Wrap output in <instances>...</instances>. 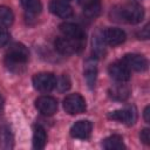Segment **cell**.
Here are the masks:
<instances>
[{"instance_id":"cell-1","label":"cell","mask_w":150,"mask_h":150,"mask_svg":"<svg viewBox=\"0 0 150 150\" xmlns=\"http://www.w3.org/2000/svg\"><path fill=\"white\" fill-rule=\"evenodd\" d=\"M111 18L120 22L138 23L144 18V8L137 2H128L111 11ZM111 19V20H112Z\"/></svg>"},{"instance_id":"cell-2","label":"cell","mask_w":150,"mask_h":150,"mask_svg":"<svg viewBox=\"0 0 150 150\" xmlns=\"http://www.w3.org/2000/svg\"><path fill=\"white\" fill-rule=\"evenodd\" d=\"M28 49L22 43H13L5 56V63L12 71H20L28 61Z\"/></svg>"},{"instance_id":"cell-3","label":"cell","mask_w":150,"mask_h":150,"mask_svg":"<svg viewBox=\"0 0 150 150\" xmlns=\"http://www.w3.org/2000/svg\"><path fill=\"white\" fill-rule=\"evenodd\" d=\"M55 48L60 54L63 55H70L74 53L80 52L83 48L84 41L82 40H74V39H69L66 36L62 38H57L55 40Z\"/></svg>"},{"instance_id":"cell-4","label":"cell","mask_w":150,"mask_h":150,"mask_svg":"<svg viewBox=\"0 0 150 150\" xmlns=\"http://www.w3.org/2000/svg\"><path fill=\"white\" fill-rule=\"evenodd\" d=\"M33 86L36 90L49 93L56 88V77L52 73H39L33 76Z\"/></svg>"},{"instance_id":"cell-5","label":"cell","mask_w":150,"mask_h":150,"mask_svg":"<svg viewBox=\"0 0 150 150\" xmlns=\"http://www.w3.org/2000/svg\"><path fill=\"white\" fill-rule=\"evenodd\" d=\"M63 109L69 115L82 114L86 110V101L80 94H69L63 100Z\"/></svg>"},{"instance_id":"cell-6","label":"cell","mask_w":150,"mask_h":150,"mask_svg":"<svg viewBox=\"0 0 150 150\" xmlns=\"http://www.w3.org/2000/svg\"><path fill=\"white\" fill-rule=\"evenodd\" d=\"M109 118L118 121V122L124 123L127 125H131L137 120V112H136V109L134 107H128V108L118 109V110H115V111L110 112Z\"/></svg>"},{"instance_id":"cell-7","label":"cell","mask_w":150,"mask_h":150,"mask_svg":"<svg viewBox=\"0 0 150 150\" xmlns=\"http://www.w3.org/2000/svg\"><path fill=\"white\" fill-rule=\"evenodd\" d=\"M122 62L129 69H132L135 71H144L148 68V60L141 54H125L122 59Z\"/></svg>"},{"instance_id":"cell-8","label":"cell","mask_w":150,"mask_h":150,"mask_svg":"<svg viewBox=\"0 0 150 150\" xmlns=\"http://www.w3.org/2000/svg\"><path fill=\"white\" fill-rule=\"evenodd\" d=\"M35 107L42 115L50 116V115H54L57 110V101L52 96L43 95L36 98Z\"/></svg>"},{"instance_id":"cell-9","label":"cell","mask_w":150,"mask_h":150,"mask_svg":"<svg viewBox=\"0 0 150 150\" xmlns=\"http://www.w3.org/2000/svg\"><path fill=\"white\" fill-rule=\"evenodd\" d=\"M102 35H103L104 42L109 46H112V47L123 43L125 41V38H127L124 30H122L121 28H115V27L105 28L102 32Z\"/></svg>"},{"instance_id":"cell-10","label":"cell","mask_w":150,"mask_h":150,"mask_svg":"<svg viewBox=\"0 0 150 150\" xmlns=\"http://www.w3.org/2000/svg\"><path fill=\"white\" fill-rule=\"evenodd\" d=\"M109 75L117 82H127L130 80V69L123 62H114L108 68Z\"/></svg>"},{"instance_id":"cell-11","label":"cell","mask_w":150,"mask_h":150,"mask_svg":"<svg viewBox=\"0 0 150 150\" xmlns=\"http://www.w3.org/2000/svg\"><path fill=\"white\" fill-rule=\"evenodd\" d=\"M60 30L63 36L74 39V40H82L86 41V32L83 28L73 22H63L60 25Z\"/></svg>"},{"instance_id":"cell-12","label":"cell","mask_w":150,"mask_h":150,"mask_svg":"<svg viewBox=\"0 0 150 150\" xmlns=\"http://www.w3.org/2000/svg\"><path fill=\"white\" fill-rule=\"evenodd\" d=\"M93 130V124L88 120H81L75 122L70 128V135L74 138L79 139H87Z\"/></svg>"},{"instance_id":"cell-13","label":"cell","mask_w":150,"mask_h":150,"mask_svg":"<svg viewBox=\"0 0 150 150\" xmlns=\"http://www.w3.org/2000/svg\"><path fill=\"white\" fill-rule=\"evenodd\" d=\"M49 11L62 19H68L73 15V9L68 5V2H63L60 0H53L49 2Z\"/></svg>"},{"instance_id":"cell-14","label":"cell","mask_w":150,"mask_h":150,"mask_svg":"<svg viewBox=\"0 0 150 150\" xmlns=\"http://www.w3.org/2000/svg\"><path fill=\"white\" fill-rule=\"evenodd\" d=\"M84 77L87 81V84L89 88H93L96 83L97 77V66H96V59H88L84 63Z\"/></svg>"},{"instance_id":"cell-15","label":"cell","mask_w":150,"mask_h":150,"mask_svg":"<svg viewBox=\"0 0 150 150\" xmlns=\"http://www.w3.org/2000/svg\"><path fill=\"white\" fill-rule=\"evenodd\" d=\"M124 82H118V84H115L109 89V96L112 100L116 101H125L130 95V89L128 86L123 84Z\"/></svg>"},{"instance_id":"cell-16","label":"cell","mask_w":150,"mask_h":150,"mask_svg":"<svg viewBox=\"0 0 150 150\" xmlns=\"http://www.w3.org/2000/svg\"><path fill=\"white\" fill-rule=\"evenodd\" d=\"M47 143V134L46 130L41 125H35L33 130V146L34 149H43Z\"/></svg>"},{"instance_id":"cell-17","label":"cell","mask_w":150,"mask_h":150,"mask_svg":"<svg viewBox=\"0 0 150 150\" xmlns=\"http://www.w3.org/2000/svg\"><path fill=\"white\" fill-rule=\"evenodd\" d=\"M102 146L107 150H121V149L125 148V145L123 143V138L120 135H111V136L107 137L102 142Z\"/></svg>"},{"instance_id":"cell-18","label":"cell","mask_w":150,"mask_h":150,"mask_svg":"<svg viewBox=\"0 0 150 150\" xmlns=\"http://www.w3.org/2000/svg\"><path fill=\"white\" fill-rule=\"evenodd\" d=\"M14 146V138L11 129L8 127L0 128V148L12 149Z\"/></svg>"},{"instance_id":"cell-19","label":"cell","mask_w":150,"mask_h":150,"mask_svg":"<svg viewBox=\"0 0 150 150\" xmlns=\"http://www.w3.org/2000/svg\"><path fill=\"white\" fill-rule=\"evenodd\" d=\"M104 39L102 32H96L93 36V52L96 57H100L104 54Z\"/></svg>"},{"instance_id":"cell-20","label":"cell","mask_w":150,"mask_h":150,"mask_svg":"<svg viewBox=\"0 0 150 150\" xmlns=\"http://www.w3.org/2000/svg\"><path fill=\"white\" fill-rule=\"evenodd\" d=\"M14 21V14L7 6H0V27H9Z\"/></svg>"},{"instance_id":"cell-21","label":"cell","mask_w":150,"mask_h":150,"mask_svg":"<svg viewBox=\"0 0 150 150\" xmlns=\"http://www.w3.org/2000/svg\"><path fill=\"white\" fill-rule=\"evenodd\" d=\"M23 9L29 14H39L42 9V4L40 0H20Z\"/></svg>"},{"instance_id":"cell-22","label":"cell","mask_w":150,"mask_h":150,"mask_svg":"<svg viewBox=\"0 0 150 150\" xmlns=\"http://www.w3.org/2000/svg\"><path fill=\"white\" fill-rule=\"evenodd\" d=\"M83 13L87 18H90V19H94V18L98 16V14L101 13V2H97V4H94L91 6L84 7Z\"/></svg>"},{"instance_id":"cell-23","label":"cell","mask_w":150,"mask_h":150,"mask_svg":"<svg viewBox=\"0 0 150 150\" xmlns=\"http://www.w3.org/2000/svg\"><path fill=\"white\" fill-rule=\"evenodd\" d=\"M56 87H57L59 91H61V93L68 90L70 88V80H69V77L67 75H62L59 79V81H56Z\"/></svg>"},{"instance_id":"cell-24","label":"cell","mask_w":150,"mask_h":150,"mask_svg":"<svg viewBox=\"0 0 150 150\" xmlns=\"http://www.w3.org/2000/svg\"><path fill=\"white\" fill-rule=\"evenodd\" d=\"M9 39H11L9 33L4 30V29H0V47L6 46L9 42Z\"/></svg>"},{"instance_id":"cell-25","label":"cell","mask_w":150,"mask_h":150,"mask_svg":"<svg viewBox=\"0 0 150 150\" xmlns=\"http://www.w3.org/2000/svg\"><path fill=\"white\" fill-rule=\"evenodd\" d=\"M139 137H141V141L144 143V144H150V130L148 128H144L141 134H139Z\"/></svg>"},{"instance_id":"cell-26","label":"cell","mask_w":150,"mask_h":150,"mask_svg":"<svg viewBox=\"0 0 150 150\" xmlns=\"http://www.w3.org/2000/svg\"><path fill=\"white\" fill-rule=\"evenodd\" d=\"M137 36H138V39H148L149 38V25H145L141 29V32L137 33Z\"/></svg>"},{"instance_id":"cell-27","label":"cell","mask_w":150,"mask_h":150,"mask_svg":"<svg viewBox=\"0 0 150 150\" xmlns=\"http://www.w3.org/2000/svg\"><path fill=\"white\" fill-rule=\"evenodd\" d=\"M100 2V0H79V4L84 8V7H88V6H91L94 4H97Z\"/></svg>"},{"instance_id":"cell-28","label":"cell","mask_w":150,"mask_h":150,"mask_svg":"<svg viewBox=\"0 0 150 150\" xmlns=\"http://www.w3.org/2000/svg\"><path fill=\"white\" fill-rule=\"evenodd\" d=\"M149 111H150V107L146 105L143 114H144V120H145V122H148V123H149V121H150V117H149V114H150V112H149Z\"/></svg>"},{"instance_id":"cell-29","label":"cell","mask_w":150,"mask_h":150,"mask_svg":"<svg viewBox=\"0 0 150 150\" xmlns=\"http://www.w3.org/2000/svg\"><path fill=\"white\" fill-rule=\"evenodd\" d=\"M60 1H63V2H69V1H71V0H60Z\"/></svg>"}]
</instances>
